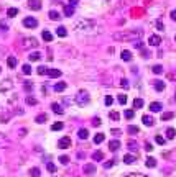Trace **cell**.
<instances>
[{
  "mask_svg": "<svg viewBox=\"0 0 176 177\" xmlns=\"http://www.w3.org/2000/svg\"><path fill=\"white\" fill-rule=\"evenodd\" d=\"M25 49H30V48H36L38 46V41H36L35 38H25L23 39V44H22Z\"/></svg>",
  "mask_w": 176,
  "mask_h": 177,
  "instance_id": "277c9868",
  "label": "cell"
},
{
  "mask_svg": "<svg viewBox=\"0 0 176 177\" xmlns=\"http://www.w3.org/2000/svg\"><path fill=\"white\" fill-rule=\"evenodd\" d=\"M89 102H91V95H89L87 90H84V88H83V90H79L76 94V103L79 107H86Z\"/></svg>",
  "mask_w": 176,
  "mask_h": 177,
  "instance_id": "7a4b0ae2",
  "label": "cell"
},
{
  "mask_svg": "<svg viewBox=\"0 0 176 177\" xmlns=\"http://www.w3.org/2000/svg\"><path fill=\"white\" fill-rule=\"evenodd\" d=\"M94 26H96V23L92 20H87V18H83L76 23V28L81 31H91V30H94Z\"/></svg>",
  "mask_w": 176,
  "mask_h": 177,
  "instance_id": "3957f363",
  "label": "cell"
},
{
  "mask_svg": "<svg viewBox=\"0 0 176 177\" xmlns=\"http://www.w3.org/2000/svg\"><path fill=\"white\" fill-rule=\"evenodd\" d=\"M102 141H104V135H102V133H97V135L94 136V143H96V144H100Z\"/></svg>",
  "mask_w": 176,
  "mask_h": 177,
  "instance_id": "1f68e13d",
  "label": "cell"
},
{
  "mask_svg": "<svg viewBox=\"0 0 176 177\" xmlns=\"http://www.w3.org/2000/svg\"><path fill=\"white\" fill-rule=\"evenodd\" d=\"M64 15H66V17H72V15H74V7H72V5H66V7H64Z\"/></svg>",
  "mask_w": 176,
  "mask_h": 177,
  "instance_id": "2e32d148",
  "label": "cell"
},
{
  "mask_svg": "<svg viewBox=\"0 0 176 177\" xmlns=\"http://www.w3.org/2000/svg\"><path fill=\"white\" fill-rule=\"evenodd\" d=\"M155 139H157L158 144H165V138L163 136H155Z\"/></svg>",
  "mask_w": 176,
  "mask_h": 177,
  "instance_id": "816d5d0a",
  "label": "cell"
},
{
  "mask_svg": "<svg viewBox=\"0 0 176 177\" xmlns=\"http://www.w3.org/2000/svg\"><path fill=\"white\" fill-rule=\"evenodd\" d=\"M120 85L124 87V88H128L130 84H128V80H127V79H122V80H120Z\"/></svg>",
  "mask_w": 176,
  "mask_h": 177,
  "instance_id": "c3c4849f",
  "label": "cell"
},
{
  "mask_svg": "<svg viewBox=\"0 0 176 177\" xmlns=\"http://www.w3.org/2000/svg\"><path fill=\"white\" fill-rule=\"evenodd\" d=\"M48 72H50V69H48V67H44V66H40V67H38V74H40V75H44V74H48Z\"/></svg>",
  "mask_w": 176,
  "mask_h": 177,
  "instance_id": "8d00e7d4",
  "label": "cell"
},
{
  "mask_svg": "<svg viewBox=\"0 0 176 177\" xmlns=\"http://www.w3.org/2000/svg\"><path fill=\"white\" fill-rule=\"evenodd\" d=\"M112 135H115V136H120L122 133H120V130H112Z\"/></svg>",
  "mask_w": 176,
  "mask_h": 177,
  "instance_id": "9f6ffc18",
  "label": "cell"
},
{
  "mask_svg": "<svg viewBox=\"0 0 176 177\" xmlns=\"http://www.w3.org/2000/svg\"><path fill=\"white\" fill-rule=\"evenodd\" d=\"M0 72H2V69H0Z\"/></svg>",
  "mask_w": 176,
  "mask_h": 177,
  "instance_id": "be15d7a7",
  "label": "cell"
},
{
  "mask_svg": "<svg viewBox=\"0 0 176 177\" xmlns=\"http://www.w3.org/2000/svg\"><path fill=\"white\" fill-rule=\"evenodd\" d=\"M56 35H58V36H61V38H64V36L68 35V30H66V28H64V26H59L58 30H56Z\"/></svg>",
  "mask_w": 176,
  "mask_h": 177,
  "instance_id": "7402d4cb",
  "label": "cell"
},
{
  "mask_svg": "<svg viewBox=\"0 0 176 177\" xmlns=\"http://www.w3.org/2000/svg\"><path fill=\"white\" fill-rule=\"evenodd\" d=\"M151 71H153L155 74H161V72H163V67H161V66H153V69H151Z\"/></svg>",
  "mask_w": 176,
  "mask_h": 177,
  "instance_id": "7dc6e473",
  "label": "cell"
},
{
  "mask_svg": "<svg viewBox=\"0 0 176 177\" xmlns=\"http://www.w3.org/2000/svg\"><path fill=\"white\" fill-rule=\"evenodd\" d=\"M69 5H72V7L77 5V0H69Z\"/></svg>",
  "mask_w": 176,
  "mask_h": 177,
  "instance_id": "6125c7cd",
  "label": "cell"
},
{
  "mask_svg": "<svg viewBox=\"0 0 176 177\" xmlns=\"http://www.w3.org/2000/svg\"><path fill=\"white\" fill-rule=\"evenodd\" d=\"M127 133H128V135H137V133H138V126H135V125H128Z\"/></svg>",
  "mask_w": 176,
  "mask_h": 177,
  "instance_id": "44dd1931",
  "label": "cell"
},
{
  "mask_svg": "<svg viewBox=\"0 0 176 177\" xmlns=\"http://www.w3.org/2000/svg\"><path fill=\"white\" fill-rule=\"evenodd\" d=\"M84 152H77V159H84Z\"/></svg>",
  "mask_w": 176,
  "mask_h": 177,
  "instance_id": "94428289",
  "label": "cell"
},
{
  "mask_svg": "<svg viewBox=\"0 0 176 177\" xmlns=\"http://www.w3.org/2000/svg\"><path fill=\"white\" fill-rule=\"evenodd\" d=\"M22 71H23V74H26V75H30V74H31V66H28V64H23V67H22Z\"/></svg>",
  "mask_w": 176,
  "mask_h": 177,
  "instance_id": "d590c367",
  "label": "cell"
},
{
  "mask_svg": "<svg viewBox=\"0 0 176 177\" xmlns=\"http://www.w3.org/2000/svg\"><path fill=\"white\" fill-rule=\"evenodd\" d=\"M127 148H128L130 151H137L138 149V143L135 141V139H128V141H127Z\"/></svg>",
  "mask_w": 176,
  "mask_h": 177,
  "instance_id": "8fae6325",
  "label": "cell"
},
{
  "mask_svg": "<svg viewBox=\"0 0 176 177\" xmlns=\"http://www.w3.org/2000/svg\"><path fill=\"white\" fill-rule=\"evenodd\" d=\"M118 103H120V105H125L127 103V95H124V94L118 95Z\"/></svg>",
  "mask_w": 176,
  "mask_h": 177,
  "instance_id": "ab89813d",
  "label": "cell"
},
{
  "mask_svg": "<svg viewBox=\"0 0 176 177\" xmlns=\"http://www.w3.org/2000/svg\"><path fill=\"white\" fill-rule=\"evenodd\" d=\"M124 177H148V175H145V174H138V172H132V174H127Z\"/></svg>",
  "mask_w": 176,
  "mask_h": 177,
  "instance_id": "f6af8a7d",
  "label": "cell"
},
{
  "mask_svg": "<svg viewBox=\"0 0 176 177\" xmlns=\"http://www.w3.org/2000/svg\"><path fill=\"white\" fill-rule=\"evenodd\" d=\"M46 169H48L50 172H56V166H55L53 162H48V164H46Z\"/></svg>",
  "mask_w": 176,
  "mask_h": 177,
  "instance_id": "bcb514c9",
  "label": "cell"
},
{
  "mask_svg": "<svg viewBox=\"0 0 176 177\" xmlns=\"http://www.w3.org/2000/svg\"><path fill=\"white\" fill-rule=\"evenodd\" d=\"M122 59H124V61H130V59H132V53L127 51V49H124V51H122Z\"/></svg>",
  "mask_w": 176,
  "mask_h": 177,
  "instance_id": "83f0119b",
  "label": "cell"
},
{
  "mask_svg": "<svg viewBox=\"0 0 176 177\" xmlns=\"http://www.w3.org/2000/svg\"><path fill=\"white\" fill-rule=\"evenodd\" d=\"M133 116H135V112L133 110H125V118L127 120H132Z\"/></svg>",
  "mask_w": 176,
  "mask_h": 177,
  "instance_id": "f35d334b",
  "label": "cell"
},
{
  "mask_svg": "<svg viewBox=\"0 0 176 177\" xmlns=\"http://www.w3.org/2000/svg\"><path fill=\"white\" fill-rule=\"evenodd\" d=\"M161 103H160V102H153V103H150V110L151 112H153V113H155V112H161Z\"/></svg>",
  "mask_w": 176,
  "mask_h": 177,
  "instance_id": "5bb4252c",
  "label": "cell"
},
{
  "mask_svg": "<svg viewBox=\"0 0 176 177\" xmlns=\"http://www.w3.org/2000/svg\"><path fill=\"white\" fill-rule=\"evenodd\" d=\"M59 161H61V164H64V166H66V164L69 162V158H68V156H61Z\"/></svg>",
  "mask_w": 176,
  "mask_h": 177,
  "instance_id": "f907efd6",
  "label": "cell"
},
{
  "mask_svg": "<svg viewBox=\"0 0 176 177\" xmlns=\"http://www.w3.org/2000/svg\"><path fill=\"white\" fill-rule=\"evenodd\" d=\"M28 7H30L31 10H40L41 8V2H40V0H30V2H28Z\"/></svg>",
  "mask_w": 176,
  "mask_h": 177,
  "instance_id": "9c48e42d",
  "label": "cell"
},
{
  "mask_svg": "<svg viewBox=\"0 0 176 177\" xmlns=\"http://www.w3.org/2000/svg\"><path fill=\"white\" fill-rule=\"evenodd\" d=\"M51 108H53V112H55L56 115H63L64 113V110L61 108L59 103H51Z\"/></svg>",
  "mask_w": 176,
  "mask_h": 177,
  "instance_id": "4fadbf2b",
  "label": "cell"
},
{
  "mask_svg": "<svg viewBox=\"0 0 176 177\" xmlns=\"http://www.w3.org/2000/svg\"><path fill=\"white\" fill-rule=\"evenodd\" d=\"M135 161H137V158H135L133 154H125V156H124V162H125V164H133Z\"/></svg>",
  "mask_w": 176,
  "mask_h": 177,
  "instance_id": "9a60e30c",
  "label": "cell"
},
{
  "mask_svg": "<svg viewBox=\"0 0 176 177\" xmlns=\"http://www.w3.org/2000/svg\"><path fill=\"white\" fill-rule=\"evenodd\" d=\"M61 128H63V123H61V122H56V123L51 126V130H53V131H59Z\"/></svg>",
  "mask_w": 176,
  "mask_h": 177,
  "instance_id": "74e56055",
  "label": "cell"
},
{
  "mask_svg": "<svg viewBox=\"0 0 176 177\" xmlns=\"http://www.w3.org/2000/svg\"><path fill=\"white\" fill-rule=\"evenodd\" d=\"M115 164V159H110V161H107V162H104V169H110Z\"/></svg>",
  "mask_w": 176,
  "mask_h": 177,
  "instance_id": "b9f144b4",
  "label": "cell"
},
{
  "mask_svg": "<svg viewBox=\"0 0 176 177\" xmlns=\"http://www.w3.org/2000/svg\"><path fill=\"white\" fill-rule=\"evenodd\" d=\"M41 36H43V39H44V41H48V43L53 41V35L50 33V31H43Z\"/></svg>",
  "mask_w": 176,
  "mask_h": 177,
  "instance_id": "f1b7e54d",
  "label": "cell"
},
{
  "mask_svg": "<svg viewBox=\"0 0 176 177\" xmlns=\"http://www.w3.org/2000/svg\"><path fill=\"white\" fill-rule=\"evenodd\" d=\"M7 15H9V17H15V15H18V10L17 8H9L7 10Z\"/></svg>",
  "mask_w": 176,
  "mask_h": 177,
  "instance_id": "60d3db41",
  "label": "cell"
},
{
  "mask_svg": "<svg viewBox=\"0 0 176 177\" xmlns=\"http://www.w3.org/2000/svg\"><path fill=\"white\" fill-rule=\"evenodd\" d=\"M92 125L94 126H100V118H97V116L96 118H92Z\"/></svg>",
  "mask_w": 176,
  "mask_h": 177,
  "instance_id": "f5cc1de1",
  "label": "cell"
},
{
  "mask_svg": "<svg viewBox=\"0 0 176 177\" xmlns=\"http://www.w3.org/2000/svg\"><path fill=\"white\" fill-rule=\"evenodd\" d=\"M46 120H48V116H46V113H40V115H36V118H35V122H36V123H40V125H41V123H44V122H46Z\"/></svg>",
  "mask_w": 176,
  "mask_h": 177,
  "instance_id": "e0dca14e",
  "label": "cell"
},
{
  "mask_svg": "<svg viewBox=\"0 0 176 177\" xmlns=\"http://www.w3.org/2000/svg\"><path fill=\"white\" fill-rule=\"evenodd\" d=\"M77 136H79L81 139H87V136H89V131L86 130V128H81V130L77 131Z\"/></svg>",
  "mask_w": 176,
  "mask_h": 177,
  "instance_id": "ac0fdd59",
  "label": "cell"
},
{
  "mask_svg": "<svg viewBox=\"0 0 176 177\" xmlns=\"http://www.w3.org/2000/svg\"><path fill=\"white\" fill-rule=\"evenodd\" d=\"M174 39H176V38H174Z\"/></svg>",
  "mask_w": 176,
  "mask_h": 177,
  "instance_id": "e7e4bbea",
  "label": "cell"
},
{
  "mask_svg": "<svg viewBox=\"0 0 176 177\" xmlns=\"http://www.w3.org/2000/svg\"><path fill=\"white\" fill-rule=\"evenodd\" d=\"M0 28H2V30H9V25H7L5 22H0Z\"/></svg>",
  "mask_w": 176,
  "mask_h": 177,
  "instance_id": "11a10c76",
  "label": "cell"
},
{
  "mask_svg": "<svg viewBox=\"0 0 176 177\" xmlns=\"http://www.w3.org/2000/svg\"><path fill=\"white\" fill-rule=\"evenodd\" d=\"M142 122H143V125H146V126H153V122H155V120L151 118L150 115H143Z\"/></svg>",
  "mask_w": 176,
  "mask_h": 177,
  "instance_id": "7c38bea8",
  "label": "cell"
},
{
  "mask_svg": "<svg viewBox=\"0 0 176 177\" xmlns=\"http://www.w3.org/2000/svg\"><path fill=\"white\" fill-rule=\"evenodd\" d=\"M155 88H157L158 92L165 90V82H163V80H157V82H155Z\"/></svg>",
  "mask_w": 176,
  "mask_h": 177,
  "instance_id": "4316f807",
  "label": "cell"
},
{
  "mask_svg": "<svg viewBox=\"0 0 176 177\" xmlns=\"http://www.w3.org/2000/svg\"><path fill=\"white\" fill-rule=\"evenodd\" d=\"M28 58H30V61H38V59L41 58V54H40V53H36V51H35V53H31L30 56H28Z\"/></svg>",
  "mask_w": 176,
  "mask_h": 177,
  "instance_id": "e575fe53",
  "label": "cell"
},
{
  "mask_svg": "<svg viewBox=\"0 0 176 177\" xmlns=\"http://www.w3.org/2000/svg\"><path fill=\"white\" fill-rule=\"evenodd\" d=\"M84 174H87V175L96 174V166H94V164H86L84 166Z\"/></svg>",
  "mask_w": 176,
  "mask_h": 177,
  "instance_id": "ba28073f",
  "label": "cell"
},
{
  "mask_svg": "<svg viewBox=\"0 0 176 177\" xmlns=\"http://www.w3.org/2000/svg\"><path fill=\"white\" fill-rule=\"evenodd\" d=\"M145 149H146V151H151L153 148H151V144H150V143H146V144H145Z\"/></svg>",
  "mask_w": 176,
  "mask_h": 177,
  "instance_id": "680465c9",
  "label": "cell"
},
{
  "mask_svg": "<svg viewBox=\"0 0 176 177\" xmlns=\"http://www.w3.org/2000/svg\"><path fill=\"white\" fill-rule=\"evenodd\" d=\"M112 103H114V99L110 97V95H107V97H105V105H107V107H110V105H112Z\"/></svg>",
  "mask_w": 176,
  "mask_h": 177,
  "instance_id": "681fc988",
  "label": "cell"
},
{
  "mask_svg": "<svg viewBox=\"0 0 176 177\" xmlns=\"http://www.w3.org/2000/svg\"><path fill=\"white\" fill-rule=\"evenodd\" d=\"M133 44H135V48H142V41H140V39H138V41H135Z\"/></svg>",
  "mask_w": 176,
  "mask_h": 177,
  "instance_id": "91938a15",
  "label": "cell"
},
{
  "mask_svg": "<svg viewBox=\"0 0 176 177\" xmlns=\"http://www.w3.org/2000/svg\"><path fill=\"white\" fill-rule=\"evenodd\" d=\"M143 36L142 30H127V31H117L114 35V39L117 41H138Z\"/></svg>",
  "mask_w": 176,
  "mask_h": 177,
  "instance_id": "6da1fadb",
  "label": "cell"
},
{
  "mask_svg": "<svg viewBox=\"0 0 176 177\" xmlns=\"http://www.w3.org/2000/svg\"><path fill=\"white\" fill-rule=\"evenodd\" d=\"M30 175L31 177H40V175H41V172H40L38 167H31L30 169Z\"/></svg>",
  "mask_w": 176,
  "mask_h": 177,
  "instance_id": "4dcf8cb0",
  "label": "cell"
},
{
  "mask_svg": "<svg viewBox=\"0 0 176 177\" xmlns=\"http://www.w3.org/2000/svg\"><path fill=\"white\" fill-rule=\"evenodd\" d=\"M69 146H71V138H69V136L59 138V141H58V148H61V149H68Z\"/></svg>",
  "mask_w": 176,
  "mask_h": 177,
  "instance_id": "5b68a950",
  "label": "cell"
},
{
  "mask_svg": "<svg viewBox=\"0 0 176 177\" xmlns=\"http://www.w3.org/2000/svg\"><path fill=\"white\" fill-rule=\"evenodd\" d=\"M48 75L53 79H56V77H61V71L59 69H50V72H48Z\"/></svg>",
  "mask_w": 176,
  "mask_h": 177,
  "instance_id": "d6986e66",
  "label": "cell"
},
{
  "mask_svg": "<svg viewBox=\"0 0 176 177\" xmlns=\"http://www.w3.org/2000/svg\"><path fill=\"white\" fill-rule=\"evenodd\" d=\"M109 116H110V120H118V118H120V115H118V112H110V113H109Z\"/></svg>",
  "mask_w": 176,
  "mask_h": 177,
  "instance_id": "7bdbcfd3",
  "label": "cell"
},
{
  "mask_svg": "<svg viewBox=\"0 0 176 177\" xmlns=\"http://www.w3.org/2000/svg\"><path fill=\"white\" fill-rule=\"evenodd\" d=\"M148 43L151 44V46H160V44H161V36H158V35H151L150 38H148Z\"/></svg>",
  "mask_w": 176,
  "mask_h": 177,
  "instance_id": "52a82bcc",
  "label": "cell"
},
{
  "mask_svg": "<svg viewBox=\"0 0 176 177\" xmlns=\"http://www.w3.org/2000/svg\"><path fill=\"white\" fill-rule=\"evenodd\" d=\"M170 17H171V18H173L174 22H176V10H173V12H171V13H170Z\"/></svg>",
  "mask_w": 176,
  "mask_h": 177,
  "instance_id": "6f0895ef",
  "label": "cell"
},
{
  "mask_svg": "<svg viewBox=\"0 0 176 177\" xmlns=\"http://www.w3.org/2000/svg\"><path fill=\"white\" fill-rule=\"evenodd\" d=\"M173 116H174L173 112H165V113L161 115V120H163V122H166V120H171Z\"/></svg>",
  "mask_w": 176,
  "mask_h": 177,
  "instance_id": "f546056e",
  "label": "cell"
},
{
  "mask_svg": "<svg viewBox=\"0 0 176 177\" xmlns=\"http://www.w3.org/2000/svg\"><path fill=\"white\" fill-rule=\"evenodd\" d=\"M157 28L158 30H163V22L161 20H157Z\"/></svg>",
  "mask_w": 176,
  "mask_h": 177,
  "instance_id": "db71d44e",
  "label": "cell"
},
{
  "mask_svg": "<svg viewBox=\"0 0 176 177\" xmlns=\"http://www.w3.org/2000/svg\"><path fill=\"white\" fill-rule=\"evenodd\" d=\"M118 148H120V141H118V139H112V141L109 143L110 151H118Z\"/></svg>",
  "mask_w": 176,
  "mask_h": 177,
  "instance_id": "30bf717a",
  "label": "cell"
},
{
  "mask_svg": "<svg viewBox=\"0 0 176 177\" xmlns=\"http://www.w3.org/2000/svg\"><path fill=\"white\" fill-rule=\"evenodd\" d=\"M48 17H50L51 20H55V22H58V20L61 18V15L58 13V12H56V10H51L50 12V15H48Z\"/></svg>",
  "mask_w": 176,
  "mask_h": 177,
  "instance_id": "d4e9b609",
  "label": "cell"
},
{
  "mask_svg": "<svg viewBox=\"0 0 176 177\" xmlns=\"http://www.w3.org/2000/svg\"><path fill=\"white\" fill-rule=\"evenodd\" d=\"M145 164H146V167H155V166H157V159H155V158H146Z\"/></svg>",
  "mask_w": 176,
  "mask_h": 177,
  "instance_id": "cb8c5ba5",
  "label": "cell"
},
{
  "mask_svg": "<svg viewBox=\"0 0 176 177\" xmlns=\"http://www.w3.org/2000/svg\"><path fill=\"white\" fill-rule=\"evenodd\" d=\"M23 25L26 28H36L38 26V22H36V18H33V17H26L23 20Z\"/></svg>",
  "mask_w": 176,
  "mask_h": 177,
  "instance_id": "8992f818",
  "label": "cell"
},
{
  "mask_svg": "<svg viewBox=\"0 0 176 177\" xmlns=\"http://www.w3.org/2000/svg\"><path fill=\"white\" fill-rule=\"evenodd\" d=\"M7 64H9V67H17V58H13V56H10L9 59H7Z\"/></svg>",
  "mask_w": 176,
  "mask_h": 177,
  "instance_id": "ffe728a7",
  "label": "cell"
},
{
  "mask_svg": "<svg viewBox=\"0 0 176 177\" xmlns=\"http://www.w3.org/2000/svg\"><path fill=\"white\" fill-rule=\"evenodd\" d=\"M64 88H66V84H64V82H58V84L55 85V90H56V92H63Z\"/></svg>",
  "mask_w": 176,
  "mask_h": 177,
  "instance_id": "d6a6232c",
  "label": "cell"
},
{
  "mask_svg": "<svg viewBox=\"0 0 176 177\" xmlns=\"http://www.w3.org/2000/svg\"><path fill=\"white\" fill-rule=\"evenodd\" d=\"M133 107L135 108H143V100L142 99H135L133 100Z\"/></svg>",
  "mask_w": 176,
  "mask_h": 177,
  "instance_id": "836d02e7",
  "label": "cell"
},
{
  "mask_svg": "<svg viewBox=\"0 0 176 177\" xmlns=\"http://www.w3.org/2000/svg\"><path fill=\"white\" fill-rule=\"evenodd\" d=\"M92 159L94 161H102V159H104V154H102L100 151H94L92 152Z\"/></svg>",
  "mask_w": 176,
  "mask_h": 177,
  "instance_id": "484cf974",
  "label": "cell"
},
{
  "mask_svg": "<svg viewBox=\"0 0 176 177\" xmlns=\"http://www.w3.org/2000/svg\"><path fill=\"white\" fill-rule=\"evenodd\" d=\"M26 103H28V105H36L38 102H36L35 97H26Z\"/></svg>",
  "mask_w": 176,
  "mask_h": 177,
  "instance_id": "ee69618b",
  "label": "cell"
},
{
  "mask_svg": "<svg viewBox=\"0 0 176 177\" xmlns=\"http://www.w3.org/2000/svg\"><path fill=\"white\" fill-rule=\"evenodd\" d=\"M174 136H176V130H174V128H168V130H166V138L168 139H173Z\"/></svg>",
  "mask_w": 176,
  "mask_h": 177,
  "instance_id": "603a6c76",
  "label": "cell"
}]
</instances>
